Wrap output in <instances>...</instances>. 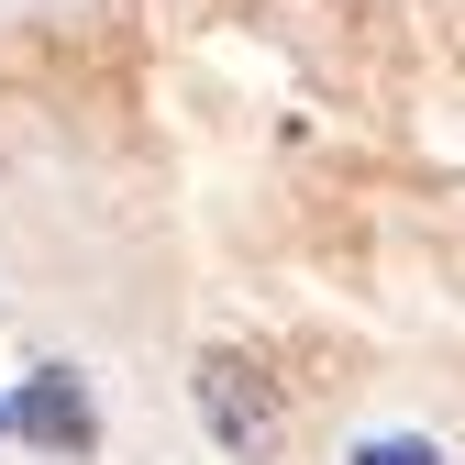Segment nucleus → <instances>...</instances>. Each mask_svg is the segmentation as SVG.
<instances>
[{
	"label": "nucleus",
	"instance_id": "obj_1",
	"mask_svg": "<svg viewBox=\"0 0 465 465\" xmlns=\"http://www.w3.org/2000/svg\"><path fill=\"white\" fill-rule=\"evenodd\" d=\"M189 399H200V421H211V443L222 454H277V432H288V388L244 355V343H200V366H189Z\"/></svg>",
	"mask_w": 465,
	"mask_h": 465
},
{
	"label": "nucleus",
	"instance_id": "obj_2",
	"mask_svg": "<svg viewBox=\"0 0 465 465\" xmlns=\"http://www.w3.org/2000/svg\"><path fill=\"white\" fill-rule=\"evenodd\" d=\"M12 421H23V443H45V454H89V443H100L78 366H34V377H23V399H12Z\"/></svg>",
	"mask_w": 465,
	"mask_h": 465
},
{
	"label": "nucleus",
	"instance_id": "obj_3",
	"mask_svg": "<svg viewBox=\"0 0 465 465\" xmlns=\"http://www.w3.org/2000/svg\"><path fill=\"white\" fill-rule=\"evenodd\" d=\"M355 465H443L432 443H355Z\"/></svg>",
	"mask_w": 465,
	"mask_h": 465
}]
</instances>
